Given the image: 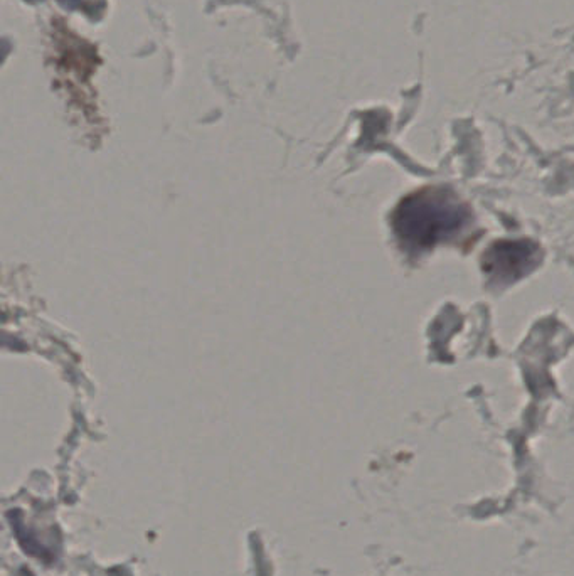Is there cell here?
I'll return each instance as SVG.
<instances>
[{
	"instance_id": "1",
	"label": "cell",
	"mask_w": 574,
	"mask_h": 576,
	"mask_svg": "<svg viewBox=\"0 0 574 576\" xmlns=\"http://www.w3.org/2000/svg\"><path fill=\"white\" fill-rule=\"evenodd\" d=\"M472 213L447 189L426 187L413 192L393 213V230L406 250L426 251L467 230Z\"/></svg>"
},
{
	"instance_id": "2",
	"label": "cell",
	"mask_w": 574,
	"mask_h": 576,
	"mask_svg": "<svg viewBox=\"0 0 574 576\" xmlns=\"http://www.w3.org/2000/svg\"><path fill=\"white\" fill-rule=\"evenodd\" d=\"M539 248L532 241H497L482 258L485 275L497 285H509L526 277L539 263Z\"/></svg>"
}]
</instances>
